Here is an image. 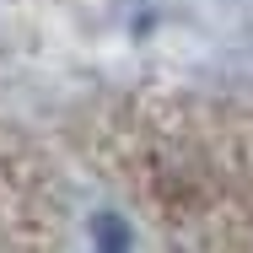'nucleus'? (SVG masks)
I'll use <instances>...</instances> for the list:
<instances>
[{"instance_id":"nucleus-1","label":"nucleus","mask_w":253,"mask_h":253,"mask_svg":"<svg viewBox=\"0 0 253 253\" xmlns=\"http://www.w3.org/2000/svg\"><path fill=\"white\" fill-rule=\"evenodd\" d=\"M92 243H97V248H108V253H124L135 237H129V226H124L119 215H97V221H92Z\"/></svg>"}]
</instances>
